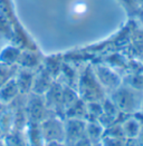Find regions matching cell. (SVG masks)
<instances>
[{
  "label": "cell",
  "mask_w": 143,
  "mask_h": 146,
  "mask_svg": "<svg viewBox=\"0 0 143 146\" xmlns=\"http://www.w3.org/2000/svg\"><path fill=\"white\" fill-rule=\"evenodd\" d=\"M110 99L116 106L120 113L135 114L142 110L143 95H141L139 88L131 85H120L112 92Z\"/></svg>",
  "instance_id": "1"
},
{
  "label": "cell",
  "mask_w": 143,
  "mask_h": 146,
  "mask_svg": "<svg viewBox=\"0 0 143 146\" xmlns=\"http://www.w3.org/2000/svg\"><path fill=\"white\" fill-rule=\"evenodd\" d=\"M44 144L50 142H65V124L57 117H48L38 124Z\"/></svg>",
  "instance_id": "2"
},
{
  "label": "cell",
  "mask_w": 143,
  "mask_h": 146,
  "mask_svg": "<svg viewBox=\"0 0 143 146\" xmlns=\"http://www.w3.org/2000/svg\"><path fill=\"white\" fill-rule=\"evenodd\" d=\"M80 92L84 102H100L103 98V87L96 79L94 72L87 69L80 82Z\"/></svg>",
  "instance_id": "3"
},
{
  "label": "cell",
  "mask_w": 143,
  "mask_h": 146,
  "mask_svg": "<svg viewBox=\"0 0 143 146\" xmlns=\"http://www.w3.org/2000/svg\"><path fill=\"white\" fill-rule=\"evenodd\" d=\"M65 144L74 143L86 136V121L81 118H67L65 122Z\"/></svg>",
  "instance_id": "4"
},
{
  "label": "cell",
  "mask_w": 143,
  "mask_h": 146,
  "mask_svg": "<svg viewBox=\"0 0 143 146\" xmlns=\"http://www.w3.org/2000/svg\"><path fill=\"white\" fill-rule=\"evenodd\" d=\"M45 110H46V103L43 100L41 95L33 94V96L29 98L28 105H27V117L29 118L30 123L39 124L44 121L45 117Z\"/></svg>",
  "instance_id": "5"
},
{
  "label": "cell",
  "mask_w": 143,
  "mask_h": 146,
  "mask_svg": "<svg viewBox=\"0 0 143 146\" xmlns=\"http://www.w3.org/2000/svg\"><path fill=\"white\" fill-rule=\"evenodd\" d=\"M94 75L102 87L110 88V89H112V92L121 85V80L118 77V75L113 73L112 70H110L108 68L97 67L94 70Z\"/></svg>",
  "instance_id": "6"
},
{
  "label": "cell",
  "mask_w": 143,
  "mask_h": 146,
  "mask_svg": "<svg viewBox=\"0 0 143 146\" xmlns=\"http://www.w3.org/2000/svg\"><path fill=\"white\" fill-rule=\"evenodd\" d=\"M142 122L143 116L142 119L139 118L136 115H132L130 117L125 118L121 123V127H122V132H123L124 137L125 138H136L139 133H140Z\"/></svg>",
  "instance_id": "7"
},
{
  "label": "cell",
  "mask_w": 143,
  "mask_h": 146,
  "mask_svg": "<svg viewBox=\"0 0 143 146\" xmlns=\"http://www.w3.org/2000/svg\"><path fill=\"white\" fill-rule=\"evenodd\" d=\"M19 88L15 78L8 80L3 86L0 87V103L3 105L10 104L19 94Z\"/></svg>",
  "instance_id": "8"
},
{
  "label": "cell",
  "mask_w": 143,
  "mask_h": 146,
  "mask_svg": "<svg viewBox=\"0 0 143 146\" xmlns=\"http://www.w3.org/2000/svg\"><path fill=\"white\" fill-rule=\"evenodd\" d=\"M105 128L98 121H86V137L91 141L92 144L101 142Z\"/></svg>",
  "instance_id": "9"
},
{
  "label": "cell",
  "mask_w": 143,
  "mask_h": 146,
  "mask_svg": "<svg viewBox=\"0 0 143 146\" xmlns=\"http://www.w3.org/2000/svg\"><path fill=\"white\" fill-rule=\"evenodd\" d=\"M1 141L6 146H28L27 138L20 129H11L2 136Z\"/></svg>",
  "instance_id": "10"
},
{
  "label": "cell",
  "mask_w": 143,
  "mask_h": 146,
  "mask_svg": "<svg viewBox=\"0 0 143 146\" xmlns=\"http://www.w3.org/2000/svg\"><path fill=\"white\" fill-rule=\"evenodd\" d=\"M17 85L19 88L20 93H27L29 90H31L33 88V83H34V76L27 70H23L21 73L18 75V77L16 78Z\"/></svg>",
  "instance_id": "11"
},
{
  "label": "cell",
  "mask_w": 143,
  "mask_h": 146,
  "mask_svg": "<svg viewBox=\"0 0 143 146\" xmlns=\"http://www.w3.org/2000/svg\"><path fill=\"white\" fill-rule=\"evenodd\" d=\"M20 54L21 52L17 48L7 47V48L3 49L1 51V54H0V62L12 66L15 62H18L19 57H20Z\"/></svg>",
  "instance_id": "12"
},
{
  "label": "cell",
  "mask_w": 143,
  "mask_h": 146,
  "mask_svg": "<svg viewBox=\"0 0 143 146\" xmlns=\"http://www.w3.org/2000/svg\"><path fill=\"white\" fill-rule=\"evenodd\" d=\"M125 141H126V138L124 136H118V135H111L104 133L100 143L102 146H124Z\"/></svg>",
  "instance_id": "13"
},
{
  "label": "cell",
  "mask_w": 143,
  "mask_h": 146,
  "mask_svg": "<svg viewBox=\"0 0 143 146\" xmlns=\"http://www.w3.org/2000/svg\"><path fill=\"white\" fill-rule=\"evenodd\" d=\"M12 76H13V67L10 65L0 62V87L5 85L11 78H13Z\"/></svg>",
  "instance_id": "14"
},
{
  "label": "cell",
  "mask_w": 143,
  "mask_h": 146,
  "mask_svg": "<svg viewBox=\"0 0 143 146\" xmlns=\"http://www.w3.org/2000/svg\"><path fill=\"white\" fill-rule=\"evenodd\" d=\"M18 62L21 64L25 67H27V68H30V67L35 66L36 64H37V58H36L33 54H30V55L20 54V57H19Z\"/></svg>",
  "instance_id": "15"
},
{
  "label": "cell",
  "mask_w": 143,
  "mask_h": 146,
  "mask_svg": "<svg viewBox=\"0 0 143 146\" xmlns=\"http://www.w3.org/2000/svg\"><path fill=\"white\" fill-rule=\"evenodd\" d=\"M66 146H92V143H91V141L85 136V137L78 139V141H76V142H74V143L67 144Z\"/></svg>",
  "instance_id": "16"
},
{
  "label": "cell",
  "mask_w": 143,
  "mask_h": 146,
  "mask_svg": "<svg viewBox=\"0 0 143 146\" xmlns=\"http://www.w3.org/2000/svg\"><path fill=\"white\" fill-rule=\"evenodd\" d=\"M124 146H141L136 138H126Z\"/></svg>",
  "instance_id": "17"
},
{
  "label": "cell",
  "mask_w": 143,
  "mask_h": 146,
  "mask_svg": "<svg viewBox=\"0 0 143 146\" xmlns=\"http://www.w3.org/2000/svg\"><path fill=\"white\" fill-rule=\"evenodd\" d=\"M136 139H138V142L140 143V145L143 146V122H142V126H141V129H140V133L138 135Z\"/></svg>",
  "instance_id": "18"
},
{
  "label": "cell",
  "mask_w": 143,
  "mask_h": 146,
  "mask_svg": "<svg viewBox=\"0 0 143 146\" xmlns=\"http://www.w3.org/2000/svg\"><path fill=\"white\" fill-rule=\"evenodd\" d=\"M44 146H66V144L63 142H50V143H46Z\"/></svg>",
  "instance_id": "19"
},
{
  "label": "cell",
  "mask_w": 143,
  "mask_h": 146,
  "mask_svg": "<svg viewBox=\"0 0 143 146\" xmlns=\"http://www.w3.org/2000/svg\"><path fill=\"white\" fill-rule=\"evenodd\" d=\"M136 3L139 6H143V0H136Z\"/></svg>",
  "instance_id": "20"
},
{
  "label": "cell",
  "mask_w": 143,
  "mask_h": 146,
  "mask_svg": "<svg viewBox=\"0 0 143 146\" xmlns=\"http://www.w3.org/2000/svg\"><path fill=\"white\" fill-rule=\"evenodd\" d=\"M2 136H3V132H2V129H1V127H0V139L2 138Z\"/></svg>",
  "instance_id": "21"
},
{
  "label": "cell",
  "mask_w": 143,
  "mask_h": 146,
  "mask_svg": "<svg viewBox=\"0 0 143 146\" xmlns=\"http://www.w3.org/2000/svg\"><path fill=\"white\" fill-rule=\"evenodd\" d=\"M92 146H102V145H101V143L98 142V143H94V144H92Z\"/></svg>",
  "instance_id": "22"
},
{
  "label": "cell",
  "mask_w": 143,
  "mask_h": 146,
  "mask_svg": "<svg viewBox=\"0 0 143 146\" xmlns=\"http://www.w3.org/2000/svg\"><path fill=\"white\" fill-rule=\"evenodd\" d=\"M0 146H6V145H5V144H3V142H2L1 139H0Z\"/></svg>",
  "instance_id": "23"
},
{
  "label": "cell",
  "mask_w": 143,
  "mask_h": 146,
  "mask_svg": "<svg viewBox=\"0 0 143 146\" xmlns=\"http://www.w3.org/2000/svg\"><path fill=\"white\" fill-rule=\"evenodd\" d=\"M142 110H143V105H142Z\"/></svg>",
  "instance_id": "24"
},
{
  "label": "cell",
  "mask_w": 143,
  "mask_h": 146,
  "mask_svg": "<svg viewBox=\"0 0 143 146\" xmlns=\"http://www.w3.org/2000/svg\"><path fill=\"white\" fill-rule=\"evenodd\" d=\"M142 7H143V6H142Z\"/></svg>",
  "instance_id": "25"
}]
</instances>
